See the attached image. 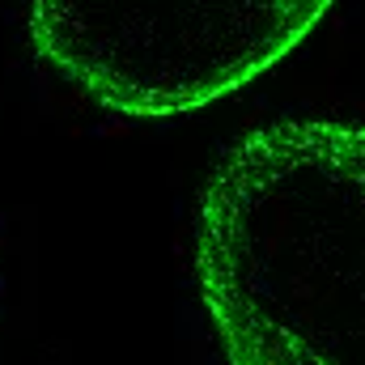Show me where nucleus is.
<instances>
[{"instance_id":"obj_1","label":"nucleus","mask_w":365,"mask_h":365,"mask_svg":"<svg viewBox=\"0 0 365 365\" xmlns=\"http://www.w3.org/2000/svg\"><path fill=\"white\" fill-rule=\"evenodd\" d=\"M195 276L230 365H365V128L247 132L204 187Z\"/></svg>"},{"instance_id":"obj_2","label":"nucleus","mask_w":365,"mask_h":365,"mask_svg":"<svg viewBox=\"0 0 365 365\" xmlns=\"http://www.w3.org/2000/svg\"><path fill=\"white\" fill-rule=\"evenodd\" d=\"M323 17V0H38L30 43L98 106L170 119L264 77Z\"/></svg>"}]
</instances>
